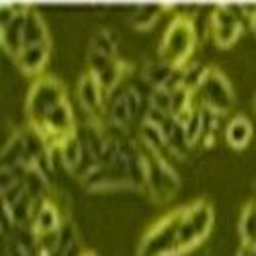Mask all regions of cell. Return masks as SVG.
I'll return each mask as SVG.
<instances>
[{"label": "cell", "instance_id": "5bb4252c", "mask_svg": "<svg viewBox=\"0 0 256 256\" xmlns=\"http://www.w3.org/2000/svg\"><path fill=\"white\" fill-rule=\"evenodd\" d=\"M138 142L148 154L156 156H166L168 158V146H166V136L160 125H154L150 121H142L138 127Z\"/></svg>", "mask_w": 256, "mask_h": 256}, {"label": "cell", "instance_id": "3957f363", "mask_svg": "<svg viewBox=\"0 0 256 256\" xmlns=\"http://www.w3.org/2000/svg\"><path fill=\"white\" fill-rule=\"evenodd\" d=\"M182 205L170 209L166 216L146 230L138 244L136 256H180L178 254V224Z\"/></svg>", "mask_w": 256, "mask_h": 256}, {"label": "cell", "instance_id": "603a6c76", "mask_svg": "<svg viewBox=\"0 0 256 256\" xmlns=\"http://www.w3.org/2000/svg\"><path fill=\"white\" fill-rule=\"evenodd\" d=\"M207 74H209V68L207 66H201V64L190 62L188 66L182 68V88H186V90L197 94L199 88L203 86Z\"/></svg>", "mask_w": 256, "mask_h": 256}, {"label": "cell", "instance_id": "7c38bea8", "mask_svg": "<svg viewBox=\"0 0 256 256\" xmlns=\"http://www.w3.org/2000/svg\"><path fill=\"white\" fill-rule=\"evenodd\" d=\"M0 168H16V170H29L33 168V158L27 146V134L20 130L10 136L6 146L2 148V156H0Z\"/></svg>", "mask_w": 256, "mask_h": 256}, {"label": "cell", "instance_id": "2e32d148", "mask_svg": "<svg viewBox=\"0 0 256 256\" xmlns=\"http://www.w3.org/2000/svg\"><path fill=\"white\" fill-rule=\"evenodd\" d=\"M164 136H166V146H168V156H174L178 160H184L186 154L190 152L188 142H186V134H184V125L174 119L168 117V121L164 123Z\"/></svg>", "mask_w": 256, "mask_h": 256}, {"label": "cell", "instance_id": "9a60e30c", "mask_svg": "<svg viewBox=\"0 0 256 256\" xmlns=\"http://www.w3.org/2000/svg\"><path fill=\"white\" fill-rule=\"evenodd\" d=\"M252 136H254V127L246 115L232 117L230 123L226 125V142L230 148H234L238 152L246 150L248 144L252 142Z\"/></svg>", "mask_w": 256, "mask_h": 256}, {"label": "cell", "instance_id": "e0dca14e", "mask_svg": "<svg viewBox=\"0 0 256 256\" xmlns=\"http://www.w3.org/2000/svg\"><path fill=\"white\" fill-rule=\"evenodd\" d=\"M31 46H52V37L44 16L29 6L27 25H25V48H31Z\"/></svg>", "mask_w": 256, "mask_h": 256}, {"label": "cell", "instance_id": "ba28073f", "mask_svg": "<svg viewBox=\"0 0 256 256\" xmlns=\"http://www.w3.org/2000/svg\"><path fill=\"white\" fill-rule=\"evenodd\" d=\"M68 220L70 218L66 216V209L54 197V193L46 199H35V213H33V226H31L35 236L56 234Z\"/></svg>", "mask_w": 256, "mask_h": 256}, {"label": "cell", "instance_id": "f1b7e54d", "mask_svg": "<svg viewBox=\"0 0 256 256\" xmlns=\"http://www.w3.org/2000/svg\"><path fill=\"white\" fill-rule=\"evenodd\" d=\"M254 246H256V244H254Z\"/></svg>", "mask_w": 256, "mask_h": 256}, {"label": "cell", "instance_id": "4316f807", "mask_svg": "<svg viewBox=\"0 0 256 256\" xmlns=\"http://www.w3.org/2000/svg\"><path fill=\"white\" fill-rule=\"evenodd\" d=\"M80 256H98V254H96V252H92V250H84Z\"/></svg>", "mask_w": 256, "mask_h": 256}, {"label": "cell", "instance_id": "7a4b0ae2", "mask_svg": "<svg viewBox=\"0 0 256 256\" xmlns=\"http://www.w3.org/2000/svg\"><path fill=\"white\" fill-rule=\"evenodd\" d=\"M64 100H68V90L64 82L54 74H44L31 82V88L25 98V119L27 127L37 130L44 123L48 113Z\"/></svg>", "mask_w": 256, "mask_h": 256}, {"label": "cell", "instance_id": "ffe728a7", "mask_svg": "<svg viewBox=\"0 0 256 256\" xmlns=\"http://www.w3.org/2000/svg\"><path fill=\"white\" fill-rule=\"evenodd\" d=\"M80 238L72 220H68L58 232V256H80Z\"/></svg>", "mask_w": 256, "mask_h": 256}, {"label": "cell", "instance_id": "d4e9b609", "mask_svg": "<svg viewBox=\"0 0 256 256\" xmlns=\"http://www.w3.org/2000/svg\"><path fill=\"white\" fill-rule=\"evenodd\" d=\"M246 16H248V23H250V31H252V35L256 37V6H244V8H240Z\"/></svg>", "mask_w": 256, "mask_h": 256}, {"label": "cell", "instance_id": "ac0fdd59", "mask_svg": "<svg viewBox=\"0 0 256 256\" xmlns=\"http://www.w3.org/2000/svg\"><path fill=\"white\" fill-rule=\"evenodd\" d=\"M184 134H186V142H188V148L193 150L197 144H201L207 136V111L203 109L201 104H197V109L193 111L184 123Z\"/></svg>", "mask_w": 256, "mask_h": 256}, {"label": "cell", "instance_id": "30bf717a", "mask_svg": "<svg viewBox=\"0 0 256 256\" xmlns=\"http://www.w3.org/2000/svg\"><path fill=\"white\" fill-rule=\"evenodd\" d=\"M27 14L29 6H18L14 18L8 25L0 27V46L8 58H16L20 50L25 48V25H27Z\"/></svg>", "mask_w": 256, "mask_h": 256}, {"label": "cell", "instance_id": "4fadbf2b", "mask_svg": "<svg viewBox=\"0 0 256 256\" xmlns=\"http://www.w3.org/2000/svg\"><path fill=\"white\" fill-rule=\"evenodd\" d=\"M62 166L68 170L70 174H74L76 178L80 176L82 172V166H84V146H82V140L78 136V132L70 138H66L60 146H58V150H56Z\"/></svg>", "mask_w": 256, "mask_h": 256}, {"label": "cell", "instance_id": "8992f818", "mask_svg": "<svg viewBox=\"0 0 256 256\" xmlns=\"http://www.w3.org/2000/svg\"><path fill=\"white\" fill-rule=\"evenodd\" d=\"M244 23L246 18H242V10L234 6H218L211 12L209 18V35L213 39V44L220 50H230L240 41L244 33Z\"/></svg>", "mask_w": 256, "mask_h": 256}, {"label": "cell", "instance_id": "7402d4cb", "mask_svg": "<svg viewBox=\"0 0 256 256\" xmlns=\"http://www.w3.org/2000/svg\"><path fill=\"white\" fill-rule=\"evenodd\" d=\"M238 234L242 244H256V201H250L242 207Z\"/></svg>", "mask_w": 256, "mask_h": 256}, {"label": "cell", "instance_id": "52a82bcc", "mask_svg": "<svg viewBox=\"0 0 256 256\" xmlns=\"http://www.w3.org/2000/svg\"><path fill=\"white\" fill-rule=\"evenodd\" d=\"M76 96L78 102L82 106L86 119H94V121H104V111H106V92L102 90L100 82L96 80V76L92 72H84L78 80V88H76Z\"/></svg>", "mask_w": 256, "mask_h": 256}, {"label": "cell", "instance_id": "44dd1931", "mask_svg": "<svg viewBox=\"0 0 256 256\" xmlns=\"http://www.w3.org/2000/svg\"><path fill=\"white\" fill-rule=\"evenodd\" d=\"M88 52L92 54H98V56H104V58H111V60H117V52H119V44H117V37L111 29H98L92 39H90V46H88Z\"/></svg>", "mask_w": 256, "mask_h": 256}, {"label": "cell", "instance_id": "8fae6325", "mask_svg": "<svg viewBox=\"0 0 256 256\" xmlns=\"http://www.w3.org/2000/svg\"><path fill=\"white\" fill-rule=\"evenodd\" d=\"M50 58H52V46H31L20 50V54L14 58V64L23 76L37 80L39 76L48 74L46 68L50 64Z\"/></svg>", "mask_w": 256, "mask_h": 256}, {"label": "cell", "instance_id": "cb8c5ba5", "mask_svg": "<svg viewBox=\"0 0 256 256\" xmlns=\"http://www.w3.org/2000/svg\"><path fill=\"white\" fill-rule=\"evenodd\" d=\"M148 109H154L162 115H172V92L166 88H154L148 94Z\"/></svg>", "mask_w": 256, "mask_h": 256}, {"label": "cell", "instance_id": "5b68a950", "mask_svg": "<svg viewBox=\"0 0 256 256\" xmlns=\"http://www.w3.org/2000/svg\"><path fill=\"white\" fill-rule=\"evenodd\" d=\"M195 96L201 98V102L197 104H201L203 109H207L209 113L218 117L228 115L232 111L234 102H236V92L232 88V82L218 68H209V74L203 82V86L199 88Z\"/></svg>", "mask_w": 256, "mask_h": 256}, {"label": "cell", "instance_id": "9c48e42d", "mask_svg": "<svg viewBox=\"0 0 256 256\" xmlns=\"http://www.w3.org/2000/svg\"><path fill=\"white\" fill-rule=\"evenodd\" d=\"M136 117L132 113L130 100L125 96V88L115 90L106 98V111H104V123L106 130H111L121 136H130V127L134 125Z\"/></svg>", "mask_w": 256, "mask_h": 256}, {"label": "cell", "instance_id": "484cf974", "mask_svg": "<svg viewBox=\"0 0 256 256\" xmlns=\"http://www.w3.org/2000/svg\"><path fill=\"white\" fill-rule=\"evenodd\" d=\"M236 256H256V246L254 244H240Z\"/></svg>", "mask_w": 256, "mask_h": 256}, {"label": "cell", "instance_id": "d6986e66", "mask_svg": "<svg viewBox=\"0 0 256 256\" xmlns=\"http://www.w3.org/2000/svg\"><path fill=\"white\" fill-rule=\"evenodd\" d=\"M166 12V6L162 4H144V6H138L136 12H134V18H132V27L136 31H150L158 25V20L162 18V14Z\"/></svg>", "mask_w": 256, "mask_h": 256}, {"label": "cell", "instance_id": "83f0119b", "mask_svg": "<svg viewBox=\"0 0 256 256\" xmlns=\"http://www.w3.org/2000/svg\"><path fill=\"white\" fill-rule=\"evenodd\" d=\"M252 109H254V113H256V94H254V98H252Z\"/></svg>", "mask_w": 256, "mask_h": 256}, {"label": "cell", "instance_id": "277c9868", "mask_svg": "<svg viewBox=\"0 0 256 256\" xmlns=\"http://www.w3.org/2000/svg\"><path fill=\"white\" fill-rule=\"evenodd\" d=\"M148 154V152H146ZM146 190L156 205L170 203L180 190V176L166 156L148 154Z\"/></svg>", "mask_w": 256, "mask_h": 256}, {"label": "cell", "instance_id": "6da1fadb", "mask_svg": "<svg viewBox=\"0 0 256 256\" xmlns=\"http://www.w3.org/2000/svg\"><path fill=\"white\" fill-rule=\"evenodd\" d=\"M197 44H199V33H197L195 20L186 14H176L168 23L160 39L158 60L170 64L174 68H184L190 64Z\"/></svg>", "mask_w": 256, "mask_h": 256}]
</instances>
